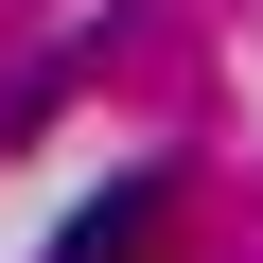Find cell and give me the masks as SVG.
Instances as JSON below:
<instances>
[{"mask_svg":"<svg viewBox=\"0 0 263 263\" xmlns=\"http://www.w3.org/2000/svg\"><path fill=\"white\" fill-rule=\"evenodd\" d=\"M158 193H176L158 158H141V176H105V193H88L70 228H53V263H141V246H158Z\"/></svg>","mask_w":263,"mask_h":263,"instance_id":"1","label":"cell"}]
</instances>
